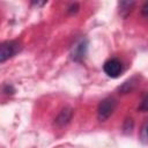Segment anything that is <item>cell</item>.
Returning <instances> with one entry per match:
<instances>
[{"mask_svg": "<svg viewBox=\"0 0 148 148\" xmlns=\"http://www.w3.org/2000/svg\"><path fill=\"white\" fill-rule=\"evenodd\" d=\"M14 88L12 87V86H9V84H7V86H5L3 87V92L6 94V95H12V94H14Z\"/></svg>", "mask_w": 148, "mask_h": 148, "instance_id": "30bf717a", "label": "cell"}, {"mask_svg": "<svg viewBox=\"0 0 148 148\" xmlns=\"http://www.w3.org/2000/svg\"><path fill=\"white\" fill-rule=\"evenodd\" d=\"M46 2H32V5H36V6H42V5H45Z\"/></svg>", "mask_w": 148, "mask_h": 148, "instance_id": "7c38bea8", "label": "cell"}, {"mask_svg": "<svg viewBox=\"0 0 148 148\" xmlns=\"http://www.w3.org/2000/svg\"><path fill=\"white\" fill-rule=\"evenodd\" d=\"M140 141L145 145H148V119H146L140 130Z\"/></svg>", "mask_w": 148, "mask_h": 148, "instance_id": "52a82bcc", "label": "cell"}, {"mask_svg": "<svg viewBox=\"0 0 148 148\" xmlns=\"http://www.w3.org/2000/svg\"><path fill=\"white\" fill-rule=\"evenodd\" d=\"M20 44L16 40H6L0 46V62H5L20 51Z\"/></svg>", "mask_w": 148, "mask_h": 148, "instance_id": "7a4b0ae2", "label": "cell"}, {"mask_svg": "<svg viewBox=\"0 0 148 148\" xmlns=\"http://www.w3.org/2000/svg\"><path fill=\"white\" fill-rule=\"evenodd\" d=\"M117 106V101L113 97H106L104 98L97 108V118L99 121H105L111 117V114L114 112Z\"/></svg>", "mask_w": 148, "mask_h": 148, "instance_id": "6da1fadb", "label": "cell"}, {"mask_svg": "<svg viewBox=\"0 0 148 148\" xmlns=\"http://www.w3.org/2000/svg\"><path fill=\"white\" fill-rule=\"evenodd\" d=\"M134 6H135L134 1H120V2H118V8H119L120 16L127 17L130 15V13L132 12Z\"/></svg>", "mask_w": 148, "mask_h": 148, "instance_id": "8992f818", "label": "cell"}, {"mask_svg": "<svg viewBox=\"0 0 148 148\" xmlns=\"http://www.w3.org/2000/svg\"><path fill=\"white\" fill-rule=\"evenodd\" d=\"M72 117H73V109L69 106H66L61 109V111L58 113V116L54 119V124L59 127H62L71 121Z\"/></svg>", "mask_w": 148, "mask_h": 148, "instance_id": "5b68a950", "label": "cell"}, {"mask_svg": "<svg viewBox=\"0 0 148 148\" xmlns=\"http://www.w3.org/2000/svg\"><path fill=\"white\" fill-rule=\"evenodd\" d=\"M79 8H80V7H79V5H77V3H72V5L68 7V9H67V10H68V13H71V14H72V13H76V12L79 10Z\"/></svg>", "mask_w": 148, "mask_h": 148, "instance_id": "8fae6325", "label": "cell"}, {"mask_svg": "<svg viewBox=\"0 0 148 148\" xmlns=\"http://www.w3.org/2000/svg\"><path fill=\"white\" fill-rule=\"evenodd\" d=\"M103 69L108 76L118 77L120 75V73L123 72V65H121L120 60H118L117 58H110L104 62Z\"/></svg>", "mask_w": 148, "mask_h": 148, "instance_id": "3957f363", "label": "cell"}, {"mask_svg": "<svg viewBox=\"0 0 148 148\" xmlns=\"http://www.w3.org/2000/svg\"><path fill=\"white\" fill-rule=\"evenodd\" d=\"M141 14L145 17H148V1H146L141 7Z\"/></svg>", "mask_w": 148, "mask_h": 148, "instance_id": "9c48e42d", "label": "cell"}, {"mask_svg": "<svg viewBox=\"0 0 148 148\" xmlns=\"http://www.w3.org/2000/svg\"><path fill=\"white\" fill-rule=\"evenodd\" d=\"M87 50H88V39L87 38H82L80 39L72 49L71 52V57L74 61H81L86 54H87Z\"/></svg>", "mask_w": 148, "mask_h": 148, "instance_id": "277c9868", "label": "cell"}, {"mask_svg": "<svg viewBox=\"0 0 148 148\" xmlns=\"http://www.w3.org/2000/svg\"><path fill=\"white\" fill-rule=\"evenodd\" d=\"M138 110L141 111V112H146V111H148V95L142 99V102L140 103Z\"/></svg>", "mask_w": 148, "mask_h": 148, "instance_id": "ba28073f", "label": "cell"}]
</instances>
